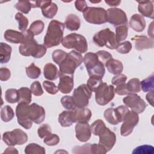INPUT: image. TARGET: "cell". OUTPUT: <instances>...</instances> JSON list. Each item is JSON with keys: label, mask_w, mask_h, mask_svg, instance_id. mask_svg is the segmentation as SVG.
Wrapping results in <instances>:
<instances>
[{"label": "cell", "mask_w": 154, "mask_h": 154, "mask_svg": "<svg viewBox=\"0 0 154 154\" xmlns=\"http://www.w3.org/2000/svg\"><path fill=\"white\" fill-rule=\"evenodd\" d=\"M58 122L63 127H69L75 123L73 111H64L59 114Z\"/></svg>", "instance_id": "cell-27"}, {"label": "cell", "mask_w": 154, "mask_h": 154, "mask_svg": "<svg viewBox=\"0 0 154 154\" xmlns=\"http://www.w3.org/2000/svg\"><path fill=\"white\" fill-rule=\"evenodd\" d=\"M93 135L99 137V144L103 146L105 149L109 151L116 142L115 134L108 128L102 120L97 119L90 126Z\"/></svg>", "instance_id": "cell-2"}, {"label": "cell", "mask_w": 154, "mask_h": 154, "mask_svg": "<svg viewBox=\"0 0 154 154\" xmlns=\"http://www.w3.org/2000/svg\"><path fill=\"white\" fill-rule=\"evenodd\" d=\"M11 76L10 70L6 67H1L0 69V79L1 81H6L8 80Z\"/></svg>", "instance_id": "cell-55"}, {"label": "cell", "mask_w": 154, "mask_h": 154, "mask_svg": "<svg viewBox=\"0 0 154 154\" xmlns=\"http://www.w3.org/2000/svg\"><path fill=\"white\" fill-rule=\"evenodd\" d=\"M11 47L3 42L0 43V62L1 64L9 61L11 54Z\"/></svg>", "instance_id": "cell-30"}, {"label": "cell", "mask_w": 154, "mask_h": 154, "mask_svg": "<svg viewBox=\"0 0 154 154\" xmlns=\"http://www.w3.org/2000/svg\"><path fill=\"white\" fill-rule=\"evenodd\" d=\"M138 3V10L143 16L153 19V1H137Z\"/></svg>", "instance_id": "cell-23"}, {"label": "cell", "mask_w": 154, "mask_h": 154, "mask_svg": "<svg viewBox=\"0 0 154 154\" xmlns=\"http://www.w3.org/2000/svg\"><path fill=\"white\" fill-rule=\"evenodd\" d=\"M123 102L132 111L137 114L142 113L146 108V103L144 100L135 93L130 94L125 97L123 99Z\"/></svg>", "instance_id": "cell-15"}, {"label": "cell", "mask_w": 154, "mask_h": 154, "mask_svg": "<svg viewBox=\"0 0 154 154\" xmlns=\"http://www.w3.org/2000/svg\"><path fill=\"white\" fill-rule=\"evenodd\" d=\"M17 149L13 146H10L7 147L4 152V153H18Z\"/></svg>", "instance_id": "cell-58"}, {"label": "cell", "mask_w": 154, "mask_h": 154, "mask_svg": "<svg viewBox=\"0 0 154 154\" xmlns=\"http://www.w3.org/2000/svg\"><path fill=\"white\" fill-rule=\"evenodd\" d=\"M123 123L120 128V134L123 137H126L130 135L134 127L139 122V117L137 113L128 111L123 119Z\"/></svg>", "instance_id": "cell-14"}, {"label": "cell", "mask_w": 154, "mask_h": 154, "mask_svg": "<svg viewBox=\"0 0 154 154\" xmlns=\"http://www.w3.org/2000/svg\"><path fill=\"white\" fill-rule=\"evenodd\" d=\"M75 123L88 122L91 117V111L87 108H76L73 110Z\"/></svg>", "instance_id": "cell-22"}, {"label": "cell", "mask_w": 154, "mask_h": 154, "mask_svg": "<svg viewBox=\"0 0 154 154\" xmlns=\"http://www.w3.org/2000/svg\"><path fill=\"white\" fill-rule=\"evenodd\" d=\"M23 39L19 47V53L23 56H32L35 58H40L46 52V48L38 45L34 38V34L28 29L23 32Z\"/></svg>", "instance_id": "cell-1"}, {"label": "cell", "mask_w": 154, "mask_h": 154, "mask_svg": "<svg viewBox=\"0 0 154 154\" xmlns=\"http://www.w3.org/2000/svg\"><path fill=\"white\" fill-rule=\"evenodd\" d=\"M83 61V57L81 53L76 51L69 52L64 61L59 65L60 73L62 74L73 75L76 69Z\"/></svg>", "instance_id": "cell-5"}, {"label": "cell", "mask_w": 154, "mask_h": 154, "mask_svg": "<svg viewBox=\"0 0 154 154\" xmlns=\"http://www.w3.org/2000/svg\"><path fill=\"white\" fill-rule=\"evenodd\" d=\"M114 92L118 95H120V96L128 95L131 94L128 89L127 84L126 83H123L117 85L116 88H114Z\"/></svg>", "instance_id": "cell-53"}, {"label": "cell", "mask_w": 154, "mask_h": 154, "mask_svg": "<svg viewBox=\"0 0 154 154\" xmlns=\"http://www.w3.org/2000/svg\"><path fill=\"white\" fill-rule=\"evenodd\" d=\"M126 84L128 89L131 94L138 93L141 91L140 81L137 78L131 79Z\"/></svg>", "instance_id": "cell-41"}, {"label": "cell", "mask_w": 154, "mask_h": 154, "mask_svg": "<svg viewBox=\"0 0 154 154\" xmlns=\"http://www.w3.org/2000/svg\"><path fill=\"white\" fill-rule=\"evenodd\" d=\"M148 35L151 38H153V22H152L149 26L148 28Z\"/></svg>", "instance_id": "cell-59"}, {"label": "cell", "mask_w": 154, "mask_h": 154, "mask_svg": "<svg viewBox=\"0 0 154 154\" xmlns=\"http://www.w3.org/2000/svg\"><path fill=\"white\" fill-rule=\"evenodd\" d=\"M44 76L48 80L54 81L59 77L60 72L58 70L57 67L54 64L48 63L45 64L43 69Z\"/></svg>", "instance_id": "cell-28"}, {"label": "cell", "mask_w": 154, "mask_h": 154, "mask_svg": "<svg viewBox=\"0 0 154 154\" xmlns=\"http://www.w3.org/2000/svg\"><path fill=\"white\" fill-rule=\"evenodd\" d=\"M37 133L40 138H44L45 137L52 133L51 128L48 124H43L38 128Z\"/></svg>", "instance_id": "cell-48"}, {"label": "cell", "mask_w": 154, "mask_h": 154, "mask_svg": "<svg viewBox=\"0 0 154 154\" xmlns=\"http://www.w3.org/2000/svg\"><path fill=\"white\" fill-rule=\"evenodd\" d=\"M153 82H154V75L152 73L150 76L147 78L142 80L140 82V86L141 90L144 92H149L153 90Z\"/></svg>", "instance_id": "cell-34"}, {"label": "cell", "mask_w": 154, "mask_h": 154, "mask_svg": "<svg viewBox=\"0 0 154 154\" xmlns=\"http://www.w3.org/2000/svg\"><path fill=\"white\" fill-rule=\"evenodd\" d=\"M44 22L40 20H37L33 22L31 24L28 30L30 31L34 34V35H37L42 32V31L44 29Z\"/></svg>", "instance_id": "cell-38"}, {"label": "cell", "mask_w": 154, "mask_h": 154, "mask_svg": "<svg viewBox=\"0 0 154 154\" xmlns=\"http://www.w3.org/2000/svg\"><path fill=\"white\" fill-rule=\"evenodd\" d=\"M75 8L81 12L83 11L87 7V3L85 1H76L75 2Z\"/></svg>", "instance_id": "cell-56"}, {"label": "cell", "mask_w": 154, "mask_h": 154, "mask_svg": "<svg viewBox=\"0 0 154 154\" xmlns=\"http://www.w3.org/2000/svg\"><path fill=\"white\" fill-rule=\"evenodd\" d=\"M61 103L63 107L69 111H73L76 109V105L72 96H64L61 99Z\"/></svg>", "instance_id": "cell-39"}, {"label": "cell", "mask_w": 154, "mask_h": 154, "mask_svg": "<svg viewBox=\"0 0 154 154\" xmlns=\"http://www.w3.org/2000/svg\"><path fill=\"white\" fill-rule=\"evenodd\" d=\"M135 44V48L138 51L152 49L154 46L153 38H149L145 35H135L131 38Z\"/></svg>", "instance_id": "cell-20"}, {"label": "cell", "mask_w": 154, "mask_h": 154, "mask_svg": "<svg viewBox=\"0 0 154 154\" xmlns=\"http://www.w3.org/2000/svg\"><path fill=\"white\" fill-rule=\"evenodd\" d=\"M105 2L109 6H118L121 1H105Z\"/></svg>", "instance_id": "cell-60"}, {"label": "cell", "mask_w": 154, "mask_h": 154, "mask_svg": "<svg viewBox=\"0 0 154 154\" xmlns=\"http://www.w3.org/2000/svg\"><path fill=\"white\" fill-rule=\"evenodd\" d=\"M128 29L126 25H123L119 26L116 29V38L117 40L120 43L125 40L128 36Z\"/></svg>", "instance_id": "cell-40"}, {"label": "cell", "mask_w": 154, "mask_h": 154, "mask_svg": "<svg viewBox=\"0 0 154 154\" xmlns=\"http://www.w3.org/2000/svg\"><path fill=\"white\" fill-rule=\"evenodd\" d=\"M25 153L26 154H45L46 151L43 147H42L36 143H30L25 147Z\"/></svg>", "instance_id": "cell-35"}, {"label": "cell", "mask_w": 154, "mask_h": 154, "mask_svg": "<svg viewBox=\"0 0 154 154\" xmlns=\"http://www.w3.org/2000/svg\"><path fill=\"white\" fill-rule=\"evenodd\" d=\"M62 45L67 49H75L80 53H85L88 49V44L85 37L76 33H71L63 38Z\"/></svg>", "instance_id": "cell-7"}, {"label": "cell", "mask_w": 154, "mask_h": 154, "mask_svg": "<svg viewBox=\"0 0 154 154\" xmlns=\"http://www.w3.org/2000/svg\"><path fill=\"white\" fill-rule=\"evenodd\" d=\"M5 100L11 103H14L19 100V91L15 88L7 89L5 93Z\"/></svg>", "instance_id": "cell-36"}, {"label": "cell", "mask_w": 154, "mask_h": 154, "mask_svg": "<svg viewBox=\"0 0 154 154\" xmlns=\"http://www.w3.org/2000/svg\"><path fill=\"white\" fill-rule=\"evenodd\" d=\"M16 116L21 126L26 129L31 128L33 122L31 119L30 105L26 103H19L16 108Z\"/></svg>", "instance_id": "cell-11"}, {"label": "cell", "mask_w": 154, "mask_h": 154, "mask_svg": "<svg viewBox=\"0 0 154 154\" xmlns=\"http://www.w3.org/2000/svg\"><path fill=\"white\" fill-rule=\"evenodd\" d=\"M93 42L99 47L106 46L108 49H116L120 43L117 40L115 34L109 28L96 32L93 37Z\"/></svg>", "instance_id": "cell-6"}, {"label": "cell", "mask_w": 154, "mask_h": 154, "mask_svg": "<svg viewBox=\"0 0 154 154\" xmlns=\"http://www.w3.org/2000/svg\"><path fill=\"white\" fill-rule=\"evenodd\" d=\"M107 22L114 26L126 25L128 18L125 12L120 8H111L106 10Z\"/></svg>", "instance_id": "cell-17"}, {"label": "cell", "mask_w": 154, "mask_h": 154, "mask_svg": "<svg viewBox=\"0 0 154 154\" xmlns=\"http://www.w3.org/2000/svg\"><path fill=\"white\" fill-rule=\"evenodd\" d=\"M14 116V111L11 106L5 105L1 108V118L4 122L11 121Z\"/></svg>", "instance_id": "cell-32"}, {"label": "cell", "mask_w": 154, "mask_h": 154, "mask_svg": "<svg viewBox=\"0 0 154 154\" xmlns=\"http://www.w3.org/2000/svg\"><path fill=\"white\" fill-rule=\"evenodd\" d=\"M64 24L68 29L70 31H76L80 27V19L75 14H70L66 16Z\"/></svg>", "instance_id": "cell-29"}, {"label": "cell", "mask_w": 154, "mask_h": 154, "mask_svg": "<svg viewBox=\"0 0 154 154\" xmlns=\"http://www.w3.org/2000/svg\"><path fill=\"white\" fill-rule=\"evenodd\" d=\"M59 78L60 81L58 85V90L64 94L70 93L73 88V75L60 73Z\"/></svg>", "instance_id": "cell-19"}, {"label": "cell", "mask_w": 154, "mask_h": 154, "mask_svg": "<svg viewBox=\"0 0 154 154\" xmlns=\"http://www.w3.org/2000/svg\"><path fill=\"white\" fill-rule=\"evenodd\" d=\"M96 55L99 58V60L103 63L104 64L110 59L112 58V55L111 54H109L108 52L105 51H99L97 52Z\"/></svg>", "instance_id": "cell-51"}, {"label": "cell", "mask_w": 154, "mask_h": 154, "mask_svg": "<svg viewBox=\"0 0 154 154\" xmlns=\"http://www.w3.org/2000/svg\"><path fill=\"white\" fill-rule=\"evenodd\" d=\"M64 29V23L56 20H52L49 23L44 37V46L50 48L59 45L63 39Z\"/></svg>", "instance_id": "cell-3"}, {"label": "cell", "mask_w": 154, "mask_h": 154, "mask_svg": "<svg viewBox=\"0 0 154 154\" xmlns=\"http://www.w3.org/2000/svg\"><path fill=\"white\" fill-rule=\"evenodd\" d=\"M126 80H127V76L124 74L120 73V74L115 75L112 78V79L111 80V82H112V85L117 86L120 84L125 83Z\"/></svg>", "instance_id": "cell-54"}, {"label": "cell", "mask_w": 154, "mask_h": 154, "mask_svg": "<svg viewBox=\"0 0 154 154\" xmlns=\"http://www.w3.org/2000/svg\"><path fill=\"white\" fill-rule=\"evenodd\" d=\"M4 38L11 43H21L23 39V32H19L13 29H7L4 34Z\"/></svg>", "instance_id": "cell-25"}, {"label": "cell", "mask_w": 154, "mask_h": 154, "mask_svg": "<svg viewBox=\"0 0 154 154\" xmlns=\"http://www.w3.org/2000/svg\"><path fill=\"white\" fill-rule=\"evenodd\" d=\"M30 90L34 96H40L43 94V90L41 86L40 83L36 81L32 82L30 86Z\"/></svg>", "instance_id": "cell-50"}, {"label": "cell", "mask_w": 154, "mask_h": 154, "mask_svg": "<svg viewBox=\"0 0 154 154\" xmlns=\"http://www.w3.org/2000/svg\"><path fill=\"white\" fill-rule=\"evenodd\" d=\"M25 71L28 78L31 79H36L38 78L41 74L40 69L35 66V64L32 63L29 66L25 67Z\"/></svg>", "instance_id": "cell-33"}, {"label": "cell", "mask_w": 154, "mask_h": 154, "mask_svg": "<svg viewBox=\"0 0 154 154\" xmlns=\"http://www.w3.org/2000/svg\"><path fill=\"white\" fill-rule=\"evenodd\" d=\"M132 44L129 41H125L120 43L116 50L118 52L122 54H126L129 53L132 49Z\"/></svg>", "instance_id": "cell-49"}, {"label": "cell", "mask_w": 154, "mask_h": 154, "mask_svg": "<svg viewBox=\"0 0 154 154\" xmlns=\"http://www.w3.org/2000/svg\"><path fill=\"white\" fill-rule=\"evenodd\" d=\"M3 141L9 146L22 145L28 140L27 134L20 129L5 132L2 135Z\"/></svg>", "instance_id": "cell-12"}, {"label": "cell", "mask_w": 154, "mask_h": 154, "mask_svg": "<svg viewBox=\"0 0 154 154\" xmlns=\"http://www.w3.org/2000/svg\"><path fill=\"white\" fill-rule=\"evenodd\" d=\"M130 27L136 32H142L146 27V20L143 16L138 14H133L129 21Z\"/></svg>", "instance_id": "cell-24"}, {"label": "cell", "mask_w": 154, "mask_h": 154, "mask_svg": "<svg viewBox=\"0 0 154 154\" xmlns=\"http://www.w3.org/2000/svg\"><path fill=\"white\" fill-rule=\"evenodd\" d=\"M146 98L148 102L152 106H153V90L149 91V93L146 96Z\"/></svg>", "instance_id": "cell-57"}, {"label": "cell", "mask_w": 154, "mask_h": 154, "mask_svg": "<svg viewBox=\"0 0 154 154\" xmlns=\"http://www.w3.org/2000/svg\"><path fill=\"white\" fill-rule=\"evenodd\" d=\"M83 62L90 76L102 78L105 74V64L98 58L96 53L88 52L83 57Z\"/></svg>", "instance_id": "cell-4"}, {"label": "cell", "mask_w": 154, "mask_h": 154, "mask_svg": "<svg viewBox=\"0 0 154 154\" xmlns=\"http://www.w3.org/2000/svg\"><path fill=\"white\" fill-rule=\"evenodd\" d=\"M15 19L17 21L19 24V29L22 32L26 31L28 25V20L26 16L23 15L21 13H17L15 15Z\"/></svg>", "instance_id": "cell-42"}, {"label": "cell", "mask_w": 154, "mask_h": 154, "mask_svg": "<svg viewBox=\"0 0 154 154\" xmlns=\"http://www.w3.org/2000/svg\"><path fill=\"white\" fill-rule=\"evenodd\" d=\"M30 114L31 120L36 124H40L45 120V109L36 103H33L30 105Z\"/></svg>", "instance_id": "cell-21"}, {"label": "cell", "mask_w": 154, "mask_h": 154, "mask_svg": "<svg viewBox=\"0 0 154 154\" xmlns=\"http://www.w3.org/2000/svg\"><path fill=\"white\" fill-rule=\"evenodd\" d=\"M67 53L61 49L55 50L52 54V58L53 61L58 66L64 61L66 58Z\"/></svg>", "instance_id": "cell-43"}, {"label": "cell", "mask_w": 154, "mask_h": 154, "mask_svg": "<svg viewBox=\"0 0 154 154\" xmlns=\"http://www.w3.org/2000/svg\"><path fill=\"white\" fill-rule=\"evenodd\" d=\"M43 141L46 145L52 146L58 144V143L60 142V138L57 135L51 133L45 137Z\"/></svg>", "instance_id": "cell-47"}, {"label": "cell", "mask_w": 154, "mask_h": 154, "mask_svg": "<svg viewBox=\"0 0 154 154\" xmlns=\"http://www.w3.org/2000/svg\"><path fill=\"white\" fill-rule=\"evenodd\" d=\"M15 7L17 10L21 11L24 14L28 13L30 11L31 8H32L31 2L28 1H18L15 5Z\"/></svg>", "instance_id": "cell-45"}, {"label": "cell", "mask_w": 154, "mask_h": 154, "mask_svg": "<svg viewBox=\"0 0 154 154\" xmlns=\"http://www.w3.org/2000/svg\"><path fill=\"white\" fill-rule=\"evenodd\" d=\"M92 91L87 84H81L75 88L73 93V98L76 108H84L88 105Z\"/></svg>", "instance_id": "cell-10"}, {"label": "cell", "mask_w": 154, "mask_h": 154, "mask_svg": "<svg viewBox=\"0 0 154 154\" xmlns=\"http://www.w3.org/2000/svg\"><path fill=\"white\" fill-rule=\"evenodd\" d=\"M107 152L105 148L99 144H91L90 153L93 154H104Z\"/></svg>", "instance_id": "cell-52"}, {"label": "cell", "mask_w": 154, "mask_h": 154, "mask_svg": "<svg viewBox=\"0 0 154 154\" xmlns=\"http://www.w3.org/2000/svg\"><path fill=\"white\" fill-rule=\"evenodd\" d=\"M154 152V147L150 145H142L135 148L133 154H153Z\"/></svg>", "instance_id": "cell-44"}, {"label": "cell", "mask_w": 154, "mask_h": 154, "mask_svg": "<svg viewBox=\"0 0 154 154\" xmlns=\"http://www.w3.org/2000/svg\"><path fill=\"white\" fill-rule=\"evenodd\" d=\"M43 86L46 91L51 94H55L59 90L58 87H57L54 82L49 81H44Z\"/></svg>", "instance_id": "cell-46"}, {"label": "cell", "mask_w": 154, "mask_h": 154, "mask_svg": "<svg viewBox=\"0 0 154 154\" xmlns=\"http://www.w3.org/2000/svg\"><path fill=\"white\" fill-rule=\"evenodd\" d=\"M128 111L129 109L126 106L120 105L116 108H109L106 109L103 113V116L109 123L116 125L123 121L125 116Z\"/></svg>", "instance_id": "cell-13"}, {"label": "cell", "mask_w": 154, "mask_h": 154, "mask_svg": "<svg viewBox=\"0 0 154 154\" xmlns=\"http://www.w3.org/2000/svg\"><path fill=\"white\" fill-rule=\"evenodd\" d=\"M82 13L85 20L91 24L100 25L107 22L106 11L103 8L87 7Z\"/></svg>", "instance_id": "cell-8"}, {"label": "cell", "mask_w": 154, "mask_h": 154, "mask_svg": "<svg viewBox=\"0 0 154 154\" xmlns=\"http://www.w3.org/2000/svg\"><path fill=\"white\" fill-rule=\"evenodd\" d=\"M102 78L96 76H91L87 81V85L88 88L91 90V91L95 92L97 88L101 85L103 82Z\"/></svg>", "instance_id": "cell-37"}, {"label": "cell", "mask_w": 154, "mask_h": 154, "mask_svg": "<svg viewBox=\"0 0 154 154\" xmlns=\"http://www.w3.org/2000/svg\"><path fill=\"white\" fill-rule=\"evenodd\" d=\"M19 91V100L18 103H30L31 102V91L27 87H21L18 90Z\"/></svg>", "instance_id": "cell-31"}, {"label": "cell", "mask_w": 154, "mask_h": 154, "mask_svg": "<svg viewBox=\"0 0 154 154\" xmlns=\"http://www.w3.org/2000/svg\"><path fill=\"white\" fill-rule=\"evenodd\" d=\"M114 87L102 82L95 91V100L100 105H105L112 100L114 97Z\"/></svg>", "instance_id": "cell-9"}, {"label": "cell", "mask_w": 154, "mask_h": 154, "mask_svg": "<svg viewBox=\"0 0 154 154\" xmlns=\"http://www.w3.org/2000/svg\"><path fill=\"white\" fill-rule=\"evenodd\" d=\"M105 65L108 72L115 75L120 74L123 69L122 63L118 60L113 58L109 60Z\"/></svg>", "instance_id": "cell-26"}, {"label": "cell", "mask_w": 154, "mask_h": 154, "mask_svg": "<svg viewBox=\"0 0 154 154\" xmlns=\"http://www.w3.org/2000/svg\"><path fill=\"white\" fill-rule=\"evenodd\" d=\"M32 8L40 7L43 16L48 19L53 18L58 11V6L51 1H30Z\"/></svg>", "instance_id": "cell-16"}, {"label": "cell", "mask_w": 154, "mask_h": 154, "mask_svg": "<svg viewBox=\"0 0 154 154\" xmlns=\"http://www.w3.org/2000/svg\"><path fill=\"white\" fill-rule=\"evenodd\" d=\"M75 134L76 138L81 142H86L89 140L91 135V130L88 122L76 123Z\"/></svg>", "instance_id": "cell-18"}]
</instances>
